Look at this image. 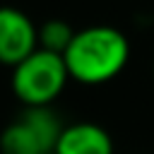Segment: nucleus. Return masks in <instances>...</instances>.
I'll list each match as a JSON object with an SVG mask.
<instances>
[{
  "instance_id": "nucleus-1",
  "label": "nucleus",
  "mask_w": 154,
  "mask_h": 154,
  "mask_svg": "<svg viewBox=\"0 0 154 154\" xmlns=\"http://www.w3.org/2000/svg\"><path fill=\"white\" fill-rule=\"evenodd\" d=\"M70 79L79 84H106L116 79L130 60L128 36L108 24H94L75 31L67 51L63 53Z\"/></svg>"
},
{
  "instance_id": "nucleus-2",
  "label": "nucleus",
  "mask_w": 154,
  "mask_h": 154,
  "mask_svg": "<svg viewBox=\"0 0 154 154\" xmlns=\"http://www.w3.org/2000/svg\"><path fill=\"white\" fill-rule=\"evenodd\" d=\"M67 79L70 75L63 55L36 48L29 58L12 67L10 87L24 108H51V103L63 94Z\"/></svg>"
},
{
  "instance_id": "nucleus-3",
  "label": "nucleus",
  "mask_w": 154,
  "mask_h": 154,
  "mask_svg": "<svg viewBox=\"0 0 154 154\" xmlns=\"http://www.w3.org/2000/svg\"><path fill=\"white\" fill-rule=\"evenodd\" d=\"M63 123L53 108H24L0 132V154H53Z\"/></svg>"
},
{
  "instance_id": "nucleus-4",
  "label": "nucleus",
  "mask_w": 154,
  "mask_h": 154,
  "mask_svg": "<svg viewBox=\"0 0 154 154\" xmlns=\"http://www.w3.org/2000/svg\"><path fill=\"white\" fill-rule=\"evenodd\" d=\"M38 48V26L17 7H0V65L14 67Z\"/></svg>"
},
{
  "instance_id": "nucleus-5",
  "label": "nucleus",
  "mask_w": 154,
  "mask_h": 154,
  "mask_svg": "<svg viewBox=\"0 0 154 154\" xmlns=\"http://www.w3.org/2000/svg\"><path fill=\"white\" fill-rule=\"evenodd\" d=\"M53 154H116L113 137L96 123L65 125Z\"/></svg>"
},
{
  "instance_id": "nucleus-6",
  "label": "nucleus",
  "mask_w": 154,
  "mask_h": 154,
  "mask_svg": "<svg viewBox=\"0 0 154 154\" xmlns=\"http://www.w3.org/2000/svg\"><path fill=\"white\" fill-rule=\"evenodd\" d=\"M75 36V29L65 19H48L38 26V48L63 55Z\"/></svg>"
},
{
  "instance_id": "nucleus-7",
  "label": "nucleus",
  "mask_w": 154,
  "mask_h": 154,
  "mask_svg": "<svg viewBox=\"0 0 154 154\" xmlns=\"http://www.w3.org/2000/svg\"><path fill=\"white\" fill-rule=\"evenodd\" d=\"M152 77H154V63H152Z\"/></svg>"
}]
</instances>
